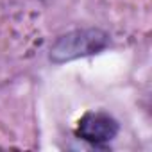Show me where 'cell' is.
<instances>
[{
  "mask_svg": "<svg viewBox=\"0 0 152 152\" xmlns=\"http://www.w3.org/2000/svg\"><path fill=\"white\" fill-rule=\"evenodd\" d=\"M109 45L107 32L100 29H77L59 36L50 47V59L54 63H68L79 57L99 54Z\"/></svg>",
  "mask_w": 152,
  "mask_h": 152,
  "instance_id": "1",
  "label": "cell"
},
{
  "mask_svg": "<svg viewBox=\"0 0 152 152\" xmlns=\"http://www.w3.org/2000/svg\"><path fill=\"white\" fill-rule=\"evenodd\" d=\"M118 134V124L107 113H88L79 120L77 136L91 145H106Z\"/></svg>",
  "mask_w": 152,
  "mask_h": 152,
  "instance_id": "2",
  "label": "cell"
}]
</instances>
